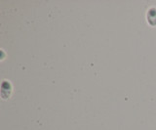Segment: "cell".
<instances>
[{
	"instance_id": "1",
	"label": "cell",
	"mask_w": 156,
	"mask_h": 130,
	"mask_svg": "<svg viewBox=\"0 0 156 130\" xmlns=\"http://www.w3.org/2000/svg\"><path fill=\"white\" fill-rule=\"evenodd\" d=\"M12 94V85L8 80H3L1 84V97L4 100H7L10 98Z\"/></svg>"
},
{
	"instance_id": "2",
	"label": "cell",
	"mask_w": 156,
	"mask_h": 130,
	"mask_svg": "<svg viewBox=\"0 0 156 130\" xmlns=\"http://www.w3.org/2000/svg\"><path fill=\"white\" fill-rule=\"evenodd\" d=\"M146 21L151 27H156V8L151 7L146 13Z\"/></svg>"
}]
</instances>
